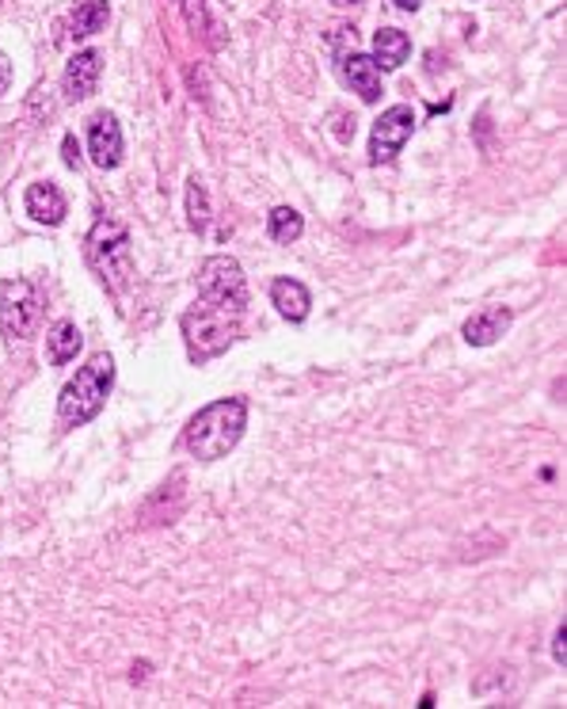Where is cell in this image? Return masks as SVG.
I'll return each instance as SVG.
<instances>
[{"label":"cell","instance_id":"6da1fadb","mask_svg":"<svg viewBox=\"0 0 567 709\" xmlns=\"http://www.w3.org/2000/svg\"><path fill=\"white\" fill-rule=\"evenodd\" d=\"M244 428H248V400L221 397L191 416V423L183 428V446H188L194 458L217 461L229 450H237V443L244 438Z\"/></svg>","mask_w":567,"mask_h":709},{"label":"cell","instance_id":"7a4b0ae2","mask_svg":"<svg viewBox=\"0 0 567 709\" xmlns=\"http://www.w3.org/2000/svg\"><path fill=\"white\" fill-rule=\"evenodd\" d=\"M111 385H114V359L107 351L92 354V359L76 370L73 382L61 389L58 428L73 431V428H84L88 420H96L99 408H104L107 397H111Z\"/></svg>","mask_w":567,"mask_h":709},{"label":"cell","instance_id":"3957f363","mask_svg":"<svg viewBox=\"0 0 567 709\" xmlns=\"http://www.w3.org/2000/svg\"><path fill=\"white\" fill-rule=\"evenodd\" d=\"M183 340H188V354L191 362H206L217 359L221 351H229V344L237 340L240 328V313L225 310V305L214 302H194V310L183 313Z\"/></svg>","mask_w":567,"mask_h":709},{"label":"cell","instance_id":"277c9868","mask_svg":"<svg viewBox=\"0 0 567 709\" xmlns=\"http://www.w3.org/2000/svg\"><path fill=\"white\" fill-rule=\"evenodd\" d=\"M43 321V298L27 279H8L0 283V333L8 340H31Z\"/></svg>","mask_w":567,"mask_h":709},{"label":"cell","instance_id":"5b68a950","mask_svg":"<svg viewBox=\"0 0 567 709\" xmlns=\"http://www.w3.org/2000/svg\"><path fill=\"white\" fill-rule=\"evenodd\" d=\"M88 256L96 264L99 279L107 287H122L130 279V233L119 226V221H99L88 237Z\"/></svg>","mask_w":567,"mask_h":709},{"label":"cell","instance_id":"8992f818","mask_svg":"<svg viewBox=\"0 0 567 709\" xmlns=\"http://www.w3.org/2000/svg\"><path fill=\"white\" fill-rule=\"evenodd\" d=\"M198 298L202 302L225 305L232 313H244L248 305V287H244V272L232 256H209L198 267Z\"/></svg>","mask_w":567,"mask_h":709},{"label":"cell","instance_id":"52a82bcc","mask_svg":"<svg viewBox=\"0 0 567 709\" xmlns=\"http://www.w3.org/2000/svg\"><path fill=\"white\" fill-rule=\"evenodd\" d=\"M411 130H415V111L408 104H396L388 111H381V119L374 122V134H370V160L374 165H388L403 149Z\"/></svg>","mask_w":567,"mask_h":709},{"label":"cell","instance_id":"ba28073f","mask_svg":"<svg viewBox=\"0 0 567 709\" xmlns=\"http://www.w3.org/2000/svg\"><path fill=\"white\" fill-rule=\"evenodd\" d=\"M88 153L99 168H119L122 160V130H119V119L114 115H96L88 122Z\"/></svg>","mask_w":567,"mask_h":709},{"label":"cell","instance_id":"9c48e42d","mask_svg":"<svg viewBox=\"0 0 567 709\" xmlns=\"http://www.w3.org/2000/svg\"><path fill=\"white\" fill-rule=\"evenodd\" d=\"M99 69H104V58H99V50H81L69 58L65 65V96L73 99H88L92 92H96V81H99Z\"/></svg>","mask_w":567,"mask_h":709},{"label":"cell","instance_id":"30bf717a","mask_svg":"<svg viewBox=\"0 0 567 709\" xmlns=\"http://www.w3.org/2000/svg\"><path fill=\"white\" fill-rule=\"evenodd\" d=\"M510 321H515V313H510L507 305H487V310L472 313V317L465 321L461 336L472 344V348H487V344H495L503 333H507Z\"/></svg>","mask_w":567,"mask_h":709},{"label":"cell","instance_id":"8fae6325","mask_svg":"<svg viewBox=\"0 0 567 709\" xmlns=\"http://www.w3.org/2000/svg\"><path fill=\"white\" fill-rule=\"evenodd\" d=\"M23 206H27L31 218L43 221V226H61L69 214V203L58 191V183H31L27 195H23Z\"/></svg>","mask_w":567,"mask_h":709},{"label":"cell","instance_id":"7c38bea8","mask_svg":"<svg viewBox=\"0 0 567 709\" xmlns=\"http://www.w3.org/2000/svg\"><path fill=\"white\" fill-rule=\"evenodd\" d=\"M343 81L351 84V92H359L366 104H377L381 99V69L374 58H366V53H347L343 58Z\"/></svg>","mask_w":567,"mask_h":709},{"label":"cell","instance_id":"4fadbf2b","mask_svg":"<svg viewBox=\"0 0 567 709\" xmlns=\"http://www.w3.org/2000/svg\"><path fill=\"white\" fill-rule=\"evenodd\" d=\"M270 302H275L278 313H282L286 321H293V325H301V321L309 317V310H313V298H309L305 283H298V279L270 283Z\"/></svg>","mask_w":567,"mask_h":709},{"label":"cell","instance_id":"5bb4252c","mask_svg":"<svg viewBox=\"0 0 567 709\" xmlns=\"http://www.w3.org/2000/svg\"><path fill=\"white\" fill-rule=\"evenodd\" d=\"M411 53V38L400 27H381L374 35V61L377 69H400Z\"/></svg>","mask_w":567,"mask_h":709},{"label":"cell","instance_id":"9a60e30c","mask_svg":"<svg viewBox=\"0 0 567 709\" xmlns=\"http://www.w3.org/2000/svg\"><path fill=\"white\" fill-rule=\"evenodd\" d=\"M107 20H111V4H107V0H84V4H76L73 20H69V35L88 38V35H96V31H104Z\"/></svg>","mask_w":567,"mask_h":709},{"label":"cell","instance_id":"2e32d148","mask_svg":"<svg viewBox=\"0 0 567 709\" xmlns=\"http://www.w3.org/2000/svg\"><path fill=\"white\" fill-rule=\"evenodd\" d=\"M46 344H50V362H53V366H65V362L76 359L84 336H81V328H76L73 321H58V325H53V333L46 336Z\"/></svg>","mask_w":567,"mask_h":709},{"label":"cell","instance_id":"e0dca14e","mask_svg":"<svg viewBox=\"0 0 567 709\" xmlns=\"http://www.w3.org/2000/svg\"><path fill=\"white\" fill-rule=\"evenodd\" d=\"M267 233H270V241H278V244H293L305 233V218H301L293 206H275V211L267 214Z\"/></svg>","mask_w":567,"mask_h":709},{"label":"cell","instance_id":"ac0fdd59","mask_svg":"<svg viewBox=\"0 0 567 709\" xmlns=\"http://www.w3.org/2000/svg\"><path fill=\"white\" fill-rule=\"evenodd\" d=\"M188 214H191V229H206V221H209V203H206V188H202L198 180H191V188H188Z\"/></svg>","mask_w":567,"mask_h":709},{"label":"cell","instance_id":"d6986e66","mask_svg":"<svg viewBox=\"0 0 567 709\" xmlns=\"http://www.w3.org/2000/svg\"><path fill=\"white\" fill-rule=\"evenodd\" d=\"M183 8H188V23L194 31H206V8H202V0H183Z\"/></svg>","mask_w":567,"mask_h":709},{"label":"cell","instance_id":"ffe728a7","mask_svg":"<svg viewBox=\"0 0 567 709\" xmlns=\"http://www.w3.org/2000/svg\"><path fill=\"white\" fill-rule=\"evenodd\" d=\"M61 149H65V165H69V168L81 165V145H76V137H73V134H65V142H61Z\"/></svg>","mask_w":567,"mask_h":709},{"label":"cell","instance_id":"44dd1931","mask_svg":"<svg viewBox=\"0 0 567 709\" xmlns=\"http://www.w3.org/2000/svg\"><path fill=\"white\" fill-rule=\"evenodd\" d=\"M553 657L556 664H567V626L556 629V645H553Z\"/></svg>","mask_w":567,"mask_h":709},{"label":"cell","instance_id":"7402d4cb","mask_svg":"<svg viewBox=\"0 0 567 709\" xmlns=\"http://www.w3.org/2000/svg\"><path fill=\"white\" fill-rule=\"evenodd\" d=\"M8 81H12V61H8L4 53H0V96H4Z\"/></svg>","mask_w":567,"mask_h":709},{"label":"cell","instance_id":"603a6c76","mask_svg":"<svg viewBox=\"0 0 567 709\" xmlns=\"http://www.w3.org/2000/svg\"><path fill=\"white\" fill-rule=\"evenodd\" d=\"M393 4H396V8H403V12H415L419 0H393Z\"/></svg>","mask_w":567,"mask_h":709},{"label":"cell","instance_id":"cb8c5ba5","mask_svg":"<svg viewBox=\"0 0 567 709\" xmlns=\"http://www.w3.org/2000/svg\"><path fill=\"white\" fill-rule=\"evenodd\" d=\"M331 4H339V8H347V4H359V0H331Z\"/></svg>","mask_w":567,"mask_h":709}]
</instances>
